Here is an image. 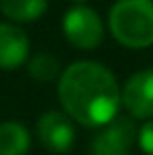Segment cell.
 Returning <instances> with one entry per match:
<instances>
[{"instance_id":"6","label":"cell","mask_w":153,"mask_h":155,"mask_svg":"<svg viewBox=\"0 0 153 155\" xmlns=\"http://www.w3.org/2000/svg\"><path fill=\"white\" fill-rule=\"evenodd\" d=\"M122 105L132 120H153V67L141 69L126 80Z\"/></svg>"},{"instance_id":"4","label":"cell","mask_w":153,"mask_h":155,"mask_svg":"<svg viewBox=\"0 0 153 155\" xmlns=\"http://www.w3.org/2000/svg\"><path fill=\"white\" fill-rule=\"evenodd\" d=\"M36 136L46 151L55 155H65L76 143L74 120L65 111H44L36 124Z\"/></svg>"},{"instance_id":"3","label":"cell","mask_w":153,"mask_h":155,"mask_svg":"<svg viewBox=\"0 0 153 155\" xmlns=\"http://www.w3.org/2000/svg\"><path fill=\"white\" fill-rule=\"evenodd\" d=\"M63 36L80 51L97 48L105 38V25L99 13L86 4H76L63 15Z\"/></svg>"},{"instance_id":"12","label":"cell","mask_w":153,"mask_h":155,"mask_svg":"<svg viewBox=\"0 0 153 155\" xmlns=\"http://www.w3.org/2000/svg\"><path fill=\"white\" fill-rule=\"evenodd\" d=\"M72 2H76V4H86L88 0H72Z\"/></svg>"},{"instance_id":"7","label":"cell","mask_w":153,"mask_h":155,"mask_svg":"<svg viewBox=\"0 0 153 155\" xmlns=\"http://www.w3.org/2000/svg\"><path fill=\"white\" fill-rule=\"evenodd\" d=\"M29 61V38L15 23H0V69L13 71Z\"/></svg>"},{"instance_id":"8","label":"cell","mask_w":153,"mask_h":155,"mask_svg":"<svg viewBox=\"0 0 153 155\" xmlns=\"http://www.w3.org/2000/svg\"><path fill=\"white\" fill-rule=\"evenodd\" d=\"M48 8V0H0V13L11 23L38 21Z\"/></svg>"},{"instance_id":"5","label":"cell","mask_w":153,"mask_h":155,"mask_svg":"<svg viewBox=\"0 0 153 155\" xmlns=\"http://www.w3.org/2000/svg\"><path fill=\"white\" fill-rule=\"evenodd\" d=\"M138 130L130 115H118L113 122L103 126L101 132L92 138V155H130L136 143Z\"/></svg>"},{"instance_id":"11","label":"cell","mask_w":153,"mask_h":155,"mask_svg":"<svg viewBox=\"0 0 153 155\" xmlns=\"http://www.w3.org/2000/svg\"><path fill=\"white\" fill-rule=\"evenodd\" d=\"M136 143H138L141 151L145 155H153V120H147V122L138 128Z\"/></svg>"},{"instance_id":"9","label":"cell","mask_w":153,"mask_h":155,"mask_svg":"<svg viewBox=\"0 0 153 155\" xmlns=\"http://www.w3.org/2000/svg\"><path fill=\"white\" fill-rule=\"evenodd\" d=\"M32 147L29 130L15 122H2L0 124V155H25Z\"/></svg>"},{"instance_id":"2","label":"cell","mask_w":153,"mask_h":155,"mask_svg":"<svg viewBox=\"0 0 153 155\" xmlns=\"http://www.w3.org/2000/svg\"><path fill=\"white\" fill-rule=\"evenodd\" d=\"M109 31L126 48L153 46V0H118L109 11Z\"/></svg>"},{"instance_id":"1","label":"cell","mask_w":153,"mask_h":155,"mask_svg":"<svg viewBox=\"0 0 153 155\" xmlns=\"http://www.w3.org/2000/svg\"><path fill=\"white\" fill-rule=\"evenodd\" d=\"M63 111L86 128H103L113 122L122 107V90L109 67L97 61H76L59 78Z\"/></svg>"},{"instance_id":"10","label":"cell","mask_w":153,"mask_h":155,"mask_svg":"<svg viewBox=\"0 0 153 155\" xmlns=\"http://www.w3.org/2000/svg\"><path fill=\"white\" fill-rule=\"evenodd\" d=\"M27 74L38 82H52L61 78V65L59 59L52 57L51 52H38L29 57L27 61Z\"/></svg>"}]
</instances>
